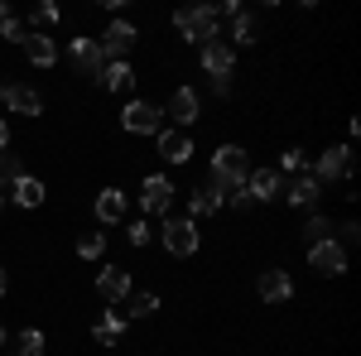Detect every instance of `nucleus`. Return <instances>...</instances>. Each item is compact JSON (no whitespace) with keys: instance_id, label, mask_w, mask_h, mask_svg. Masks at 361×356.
Listing matches in <instances>:
<instances>
[{"instance_id":"nucleus-1","label":"nucleus","mask_w":361,"mask_h":356,"mask_svg":"<svg viewBox=\"0 0 361 356\" xmlns=\"http://www.w3.org/2000/svg\"><path fill=\"white\" fill-rule=\"evenodd\" d=\"M173 29H178L183 44L202 49L207 39H222V15H217V5H188V10L173 15Z\"/></svg>"},{"instance_id":"nucleus-2","label":"nucleus","mask_w":361,"mask_h":356,"mask_svg":"<svg viewBox=\"0 0 361 356\" xmlns=\"http://www.w3.org/2000/svg\"><path fill=\"white\" fill-rule=\"evenodd\" d=\"M212 178H217L226 192L246 188V178H250V154L241 149V145H217V149H212Z\"/></svg>"},{"instance_id":"nucleus-3","label":"nucleus","mask_w":361,"mask_h":356,"mask_svg":"<svg viewBox=\"0 0 361 356\" xmlns=\"http://www.w3.org/2000/svg\"><path fill=\"white\" fill-rule=\"evenodd\" d=\"M97 49H102V58L106 63H126L130 58V49L140 44V29L130 25V20H111V25L102 29V39H92Z\"/></svg>"},{"instance_id":"nucleus-4","label":"nucleus","mask_w":361,"mask_h":356,"mask_svg":"<svg viewBox=\"0 0 361 356\" xmlns=\"http://www.w3.org/2000/svg\"><path fill=\"white\" fill-rule=\"evenodd\" d=\"M121 125L130 130V135H159L164 130V111H159V102H130V106L121 111Z\"/></svg>"},{"instance_id":"nucleus-5","label":"nucleus","mask_w":361,"mask_h":356,"mask_svg":"<svg viewBox=\"0 0 361 356\" xmlns=\"http://www.w3.org/2000/svg\"><path fill=\"white\" fill-rule=\"evenodd\" d=\"M159 241H164V250L169 255H193L197 250V221L193 217H169L164 226H159Z\"/></svg>"},{"instance_id":"nucleus-6","label":"nucleus","mask_w":361,"mask_h":356,"mask_svg":"<svg viewBox=\"0 0 361 356\" xmlns=\"http://www.w3.org/2000/svg\"><path fill=\"white\" fill-rule=\"evenodd\" d=\"M159 111H164L169 130H188V125L197 121V92L193 87H173V97H169Z\"/></svg>"},{"instance_id":"nucleus-7","label":"nucleus","mask_w":361,"mask_h":356,"mask_svg":"<svg viewBox=\"0 0 361 356\" xmlns=\"http://www.w3.org/2000/svg\"><path fill=\"white\" fill-rule=\"evenodd\" d=\"M202 73H207V82H217V78H231V73H236V54H231L226 39H207V44H202Z\"/></svg>"},{"instance_id":"nucleus-8","label":"nucleus","mask_w":361,"mask_h":356,"mask_svg":"<svg viewBox=\"0 0 361 356\" xmlns=\"http://www.w3.org/2000/svg\"><path fill=\"white\" fill-rule=\"evenodd\" d=\"M313 178L328 188L333 178H352V149L347 145H333V149H323L318 154V164H313Z\"/></svg>"},{"instance_id":"nucleus-9","label":"nucleus","mask_w":361,"mask_h":356,"mask_svg":"<svg viewBox=\"0 0 361 356\" xmlns=\"http://www.w3.org/2000/svg\"><path fill=\"white\" fill-rule=\"evenodd\" d=\"M173 183H169L164 173H149V178H140V212H169L173 207Z\"/></svg>"},{"instance_id":"nucleus-10","label":"nucleus","mask_w":361,"mask_h":356,"mask_svg":"<svg viewBox=\"0 0 361 356\" xmlns=\"http://www.w3.org/2000/svg\"><path fill=\"white\" fill-rule=\"evenodd\" d=\"M284 202H289V207H299V212H313V207H318V197H323V183H318V178H313V173H294V178H289V183H284Z\"/></svg>"},{"instance_id":"nucleus-11","label":"nucleus","mask_w":361,"mask_h":356,"mask_svg":"<svg viewBox=\"0 0 361 356\" xmlns=\"http://www.w3.org/2000/svg\"><path fill=\"white\" fill-rule=\"evenodd\" d=\"M68 54H73V68H78V78H92V82H102V73H106V58H102V49H97L92 39H73V44H68Z\"/></svg>"},{"instance_id":"nucleus-12","label":"nucleus","mask_w":361,"mask_h":356,"mask_svg":"<svg viewBox=\"0 0 361 356\" xmlns=\"http://www.w3.org/2000/svg\"><path fill=\"white\" fill-rule=\"evenodd\" d=\"M308 270L313 274H347V250L337 246V241H318V246H308Z\"/></svg>"},{"instance_id":"nucleus-13","label":"nucleus","mask_w":361,"mask_h":356,"mask_svg":"<svg viewBox=\"0 0 361 356\" xmlns=\"http://www.w3.org/2000/svg\"><path fill=\"white\" fill-rule=\"evenodd\" d=\"M154 145H159V159H164V164H188V159H193V140H188V130H159V135H154Z\"/></svg>"},{"instance_id":"nucleus-14","label":"nucleus","mask_w":361,"mask_h":356,"mask_svg":"<svg viewBox=\"0 0 361 356\" xmlns=\"http://www.w3.org/2000/svg\"><path fill=\"white\" fill-rule=\"evenodd\" d=\"M255 294H260V303H289L294 299V279H289L284 270H260Z\"/></svg>"},{"instance_id":"nucleus-15","label":"nucleus","mask_w":361,"mask_h":356,"mask_svg":"<svg viewBox=\"0 0 361 356\" xmlns=\"http://www.w3.org/2000/svg\"><path fill=\"white\" fill-rule=\"evenodd\" d=\"M97 294L111 303H126V294H130V274L121 270V265H102V274H97Z\"/></svg>"},{"instance_id":"nucleus-16","label":"nucleus","mask_w":361,"mask_h":356,"mask_svg":"<svg viewBox=\"0 0 361 356\" xmlns=\"http://www.w3.org/2000/svg\"><path fill=\"white\" fill-rule=\"evenodd\" d=\"M279 188H284L279 168H255V173L246 178V197L250 202H270V197H279Z\"/></svg>"},{"instance_id":"nucleus-17","label":"nucleus","mask_w":361,"mask_h":356,"mask_svg":"<svg viewBox=\"0 0 361 356\" xmlns=\"http://www.w3.org/2000/svg\"><path fill=\"white\" fill-rule=\"evenodd\" d=\"M25 58L34 63V68H54V63H58V44L49 39V34L29 29V34H25Z\"/></svg>"},{"instance_id":"nucleus-18","label":"nucleus","mask_w":361,"mask_h":356,"mask_svg":"<svg viewBox=\"0 0 361 356\" xmlns=\"http://www.w3.org/2000/svg\"><path fill=\"white\" fill-rule=\"evenodd\" d=\"M226 202V188L217 183V178H207L202 188H193V197H188V207H193V217H212L217 207Z\"/></svg>"},{"instance_id":"nucleus-19","label":"nucleus","mask_w":361,"mask_h":356,"mask_svg":"<svg viewBox=\"0 0 361 356\" xmlns=\"http://www.w3.org/2000/svg\"><path fill=\"white\" fill-rule=\"evenodd\" d=\"M97 221H102V226L126 221V192H121V188H102V192H97Z\"/></svg>"},{"instance_id":"nucleus-20","label":"nucleus","mask_w":361,"mask_h":356,"mask_svg":"<svg viewBox=\"0 0 361 356\" xmlns=\"http://www.w3.org/2000/svg\"><path fill=\"white\" fill-rule=\"evenodd\" d=\"M5 106L15 111V116H44V97H39L34 87H10Z\"/></svg>"},{"instance_id":"nucleus-21","label":"nucleus","mask_w":361,"mask_h":356,"mask_svg":"<svg viewBox=\"0 0 361 356\" xmlns=\"http://www.w3.org/2000/svg\"><path fill=\"white\" fill-rule=\"evenodd\" d=\"M92 337H97V342H106V347H111V342H121V337H126V318L106 308V313L97 318V328H92Z\"/></svg>"},{"instance_id":"nucleus-22","label":"nucleus","mask_w":361,"mask_h":356,"mask_svg":"<svg viewBox=\"0 0 361 356\" xmlns=\"http://www.w3.org/2000/svg\"><path fill=\"white\" fill-rule=\"evenodd\" d=\"M154 308H159V294H154V289H130V294H126V313H130V318H149Z\"/></svg>"},{"instance_id":"nucleus-23","label":"nucleus","mask_w":361,"mask_h":356,"mask_svg":"<svg viewBox=\"0 0 361 356\" xmlns=\"http://www.w3.org/2000/svg\"><path fill=\"white\" fill-rule=\"evenodd\" d=\"M10 197H15L20 207H39V202H44V183H39L34 173H25V178H20V183L10 188Z\"/></svg>"},{"instance_id":"nucleus-24","label":"nucleus","mask_w":361,"mask_h":356,"mask_svg":"<svg viewBox=\"0 0 361 356\" xmlns=\"http://www.w3.org/2000/svg\"><path fill=\"white\" fill-rule=\"evenodd\" d=\"M304 246H318V241H333V221L323 217V212H308V221H304Z\"/></svg>"},{"instance_id":"nucleus-25","label":"nucleus","mask_w":361,"mask_h":356,"mask_svg":"<svg viewBox=\"0 0 361 356\" xmlns=\"http://www.w3.org/2000/svg\"><path fill=\"white\" fill-rule=\"evenodd\" d=\"M102 82H106V92H130L135 87V73H130V63H106Z\"/></svg>"},{"instance_id":"nucleus-26","label":"nucleus","mask_w":361,"mask_h":356,"mask_svg":"<svg viewBox=\"0 0 361 356\" xmlns=\"http://www.w3.org/2000/svg\"><path fill=\"white\" fill-rule=\"evenodd\" d=\"M231 39H236V44H255V39H260V20H255L250 10L231 15Z\"/></svg>"},{"instance_id":"nucleus-27","label":"nucleus","mask_w":361,"mask_h":356,"mask_svg":"<svg viewBox=\"0 0 361 356\" xmlns=\"http://www.w3.org/2000/svg\"><path fill=\"white\" fill-rule=\"evenodd\" d=\"M78 255L82 260H102L106 255V231H82L78 236Z\"/></svg>"},{"instance_id":"nucleus-28","label":"nucleus","mask_w":361,"mask_h":356,"mask_svg":"<svg viewBox=\"0 0 361 356\" xmlns=\"http://www.w3.org/2000/svg\"><path fill=\"white\" fill-rule=\"evenodd\" d=\"M20 178H25V159H20V154H0V192L15 188Z\"/></svg>"},{"instance_id":"nucleus-29","label":"nucleus","mask_w":361,"mask_h":356,"mask_svg":"<svg viewBox=\"0 0 361 356\" xmlns=\"http://www.w3.org/2000/svg\"><path fill=\"white\" fill-rule=\"evenodd\" d=\"M284 173H289V178H294V173H308V154L299 149V145L279 154V178H284Z\"/></svg>"},{"instance_id":"nucleus-30","label":"nucleus","mask_w":361,"mask_h":356,"mask_svg":"<svg viewBox=\"0 0 361 356\" xmlns=\"http://www.w3.org/2000/svg\"><path fill=\"white\" fill-rule=\"evenodd\" d=\"M15 356H44V332H39V328H25V332H20Z\"/></svg>"},{"instance_id":"nucleus-31","label":"nucleus","mask_w":361,"mask_h":356,"mask_svg":"<svg viewBox=\"0 0 361 356\" xmlns=\"http://www.w3.org/2000/svg\"><path fill=\"white\" fill-rule=\"evenodd\" d=\"M149 236H154V226H149V221L140 217V221H130V226H126V241H130V246L135 250H145L149 246Z\"/></svg>"},{"instance_id":"nucleus-32","label":"nucleus","mask_w":361,"mask_h":356,"mask_svg":"<svg viewBox=\"0 0 361 356\" xmlns=\"http://www.w3.org/2000/svg\"><path fill=\"white\" fill-rule=\"evenodd\" d=\"M25 20H20V15H10V20H0V39H10V44H25Z\"/></svg>"},{"instance_id":"nucleus-33","label":"nucleus","mask_w":361,"mask_h":356,"mask_svg":"<svg viewBox=\"0 0 361 356\" xmlns=\"http://www.w3.org/2000/svg\"><path fill=\"white\" fill-rule=\"evenodd\" d=\"M58 15H63V10H58V5H39V10H34V20H39V25H54Z\"/></svg>"},{"instance_id":"nucleus-34","label":"nucleus","mask_w":361,"mask_h":356,"mask_svg":"<svg viewBox=\"0 0 361 356\" xmlns=\"http://www.w3.org/2000/svg\"><path fill=\"white\" fill-rule=\"evenodd\" d=\"M231 207H236V212H250L255 202H250V197H246V188H236V192H231Z\"/></svg>"},{"instance_id":"nucleus-35","label":"nucleus","mask_w":361,"mask_h":356,"mask_svg":"<svg viewBox=\"0 0 361 356\" xmlns=\"http://www.w3.org/2000/svg\"><path fill=\"white\" fill-rule=\"evenodd\" d=\"M212 92H217V97L226 102V97H231V78H217V82H212Z\"/></svg>"},{"instance_id":"nucleus-36","label":"nucleus","mask_w":361,"mask_h":356,"mask_svg":"<svg viewBox=\"0 0 361 356\" xmlns=\"http://www.w3.org/2000/svg\"><path fill=\"white\" fill-rule=\"evenodd\" d=\"M10 145V125H5V116H0V149Z\"/></svg>"},{"instance_id":"nucleus-37","label":"nucleus","mask_w":361,"mask_h":356,"mask_svg":"<svg viewBox=\"0 0 361 356\" xmlns=\"http://www.w3.org/2000/svg\"><path fill=\"white\" fill-rule=\"evenodd\" d=\"M5 97H10V82H5V78H0V106H5Z\"/></svg>"},{"instance_id":"nucleus-38","label":"nucleus","mask_w":361,"mask_h":356,"mask_svg":"<svg viewBox=\"0 0 361 356\" xmlns=\"http://www.w3.org/2000/svg\"><path fill=\"white\" fill-rule=\"evenodd\" d=\"M0 294H5V270H0Z\"/></svg>"},{"instance_id":"nucleus-39","label":"nucleus","mask_w":361,"mask_h":356,"mask_svg":"<svg viewBox=\"0 0 361 356\" xmlns=\"http://www.w3.org/2000/svg\"><path fill=\"white\" fill-rule=\"evenodd\" d=\"M0 347H5V328H0Z\"/></svg>"},{"instance_id":"nucleus-40","label":"nucleus","mask_w":361,"mask_h":356,"mask_svg":"<svg viewBox=\"0 0 361 356\" xmlns=\"http://www.w3.org/2000/svg\"><path fill=\"white\" fill-rule=\"evenodd\" d=\"M0 202H5V192H0Z\"/></svg>"}]
</instances>
